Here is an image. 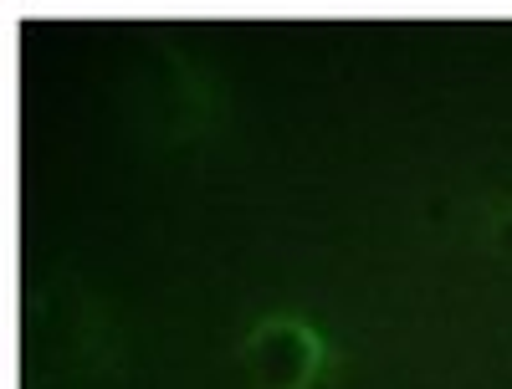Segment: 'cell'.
<instances>
[{
  "label": "cell",
  "instance_id": "1",
  "mask_svg": "<svg viewBox=\"0 0 512 389\" xmlns=\"http://www.w3.org/2000/svg\"><path fill=\"white\" fill-rule=\"evenodd\" d=\"M241 364H246L256 389H313L323 364H328V343L303 318L282 313V318H267L251 328Z\"/></svg>",
  "mask_w": 512,
  "mask_h": 389
},
{
  "label": "cell",
  "instance_id": "2",
  "mask_svg": "<svg viewBox=\"0 0 512 389\" xmlns=\"http://www.w3.org/2000/svg\"><path fill=\"white\" fill-rule=\"evenodd\" d=\"M487 236H492V246H497V251L507 256V262H512V205L492 215V226H487Z\"/></svg>",
  "mask_w": 512,
  "mask_h": 389
}]
</instances>
